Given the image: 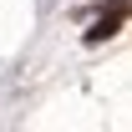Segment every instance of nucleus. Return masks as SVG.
<instances>
[{
  "mask_svg": "<svg viewBox=\"0 0 132 132\" xmlns=\"http://www.w3.org/2000/svg\"><path fill=\"white\" fill-rule=\"evenodd\" d=\"M122 31V15H107V20H97L92 31H86V41H107V36H117Z\"/></svg>",
  "mask_w": 132,
  "mask_h": 132,
  "instance_id": "nucleus-1",
  "label": "nucleus"
}]
</instances>
